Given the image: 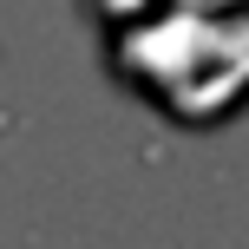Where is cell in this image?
Segmentation results:
<instances>
[{"mask_svg":"<svg viewBox=\"0 0 249 249\" xmlns=\"http://www.w3.org/2000/svg\"><path fill=\"white\" fill-rule=\"evenodd\" d=\"M190 7H203V13H223V7H230V0H190Z\"/></svg>","mask_w":249,"mask_h":249,"instance_id":"6da1fadb","label":"cell"}]
</instances>
